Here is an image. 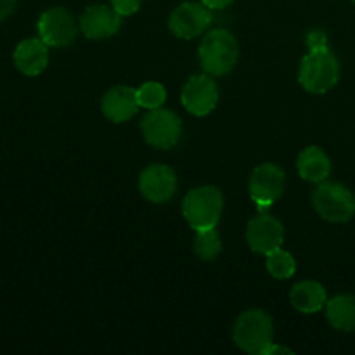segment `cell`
Returning a JSON list of instances; mask_svg holds the SVG:
<instances>
[{
    "instance_id": "6da1fadb",
    "label": "cell",
    "mask_w": 355,
    "mask_h": 355,
    "mask_svg": "<svg viewBox=\"0 0 355 355\" xmlns=\"http://www.w3.org/2000/svg\"><path fill=\"white\" fill-rule=\"evenodd\" d=\"M200 64L211 76H224L232 71L239 58V45L234 35L227 30H211L201 40Z\"/></svg>"
},
{
    "instance_id": "7a4b0ae2",
    "label": "cell",
    "mask_w": 355,
    "mask_h": 355,
    "mask_svg": "<svg viewBox=\"0 0 355 355\" xmlns=\"http://www.w3.org/2000/svg\"><path fill=\"white\" fill-rule=\"evenodd\" d=\"M232 338L243 352L266 355L267 349L274 343L272 318L260 309L243 312L232 329Z\"/></svg>"
},
{
    "instance_id": "3957f363",
    "label": "cell",
    "mask_w": 355,
    "mask_h": 355,
    "mask_svg": "<svg viewBox=\"0 0 355 355\" xmlns=\"http://www.w3.org/2000/svg\"><path fill=\"white\" fill-rule=\"evenodd\" d=\"M340 62L336 55L328 49L321 51H309V54L302 59L298 69V82L309 94L329 92L338 83Z\"/></svg>"
},
{
    "instance_id": "277c9868",
    "label": "cell",
    "mask_w": 355,
    "mask_h": 355,
    "mask_svg": "<svg viewBox=\"0 0 355 355\" xmlns=\"http://www.w3.org/2000/svg\"><path fill=\"white\" fill-rule=\"evenodd\" d=\"M224 210V196L214 186H201L189 191L182 201V215L194 231L215 229Z\"/></svg>"
},
{
    "instance_id": "5b68a950",
    "label": "cell",
    "mask_w": 355,
    "mask_h": 355,
    "mask_svg": "<svg viewBox=\"0 0 355 355\" xmlns=\"http://www.w3.org/2000/svg\"><path fill=\"white\" fill-rule=\"evenodd\" d=\"M312 207L324 220L345 224L355 217V194L343 184L324 180L312 193Z\"/></svg>"
},
{
    "instance_id": "8992f818",
    "label": "cell",
    "mask_w": 355,
    "mask_h": 355,
    "mask_svg": "<svg viewBox=\"0 0 355 355\" xmlns=\"http://www.w3.org/2000/svg\"><path fill=\"white\" fill-rule=\"evenodd\" d=\"M284 187H286V173L281 166L274 165V163L259 165L250 175V198L259 207L260 211L272 207L283 196Z\"/></svg>"
},
{
    "instance_id": "52a82bcc",
    "label": "cell",
    "mask_w": 355,
    "mask_h": 355,
    "mask_svg": "<svg viewBox=\"0 0 355 355\" xmlns=\"http://www.w3.org/2000/svg\"><path fill=\"white\" fill-rule=\"evenodd\" d=\"M141 130L146 142L153 148L172 149L182 135V121L173 111L156 107L142 118Z\"/></svg>"
},
{
    "instance_id": "ba28073f",
    "label": "cell",
    "mask_w": 355,
    "mask_h": 355,
    "mask_svg": "<svg viewBox=\"0 0 355 355\" xmlns=\"http://www.w3.org/2000/svg\"><path fill=\"white\" fill-rule=\"evenodd\" d=\"M38 38L45 42L49 47L62 49L69 47L76 40L78 26L69 12L64 7H52L42 12L37 23Z\"/></svg>"
},
{
    "instance_id": "9c48e42d",
    "label": "cell",
    "mask_w": 355,
    "mask_h": 355,
    "mask_svg": "<svg viewBox=\"0 0 355 355\" xmlns=\"http://www.w3.org/2000/svg\"><path fill=\"white\" fill-rule=\"evenodd\" d=\"M218 85L211 75H194L182 89V106L194 116H207L218 104Z\"/></svg>"
},
{
    "instance_id": "30bf717a",
    "label": "cell",
    "mask_w": 355,
    "mask_h": 355,
    "mask_svg": "<svg viewBox=\"0 0 355 355\" xmlns=\"http://www.w3.org/2000/svg\"><path fill=\"white\" fill-rule=\"evenodd\" d=\"M211 9L205 3L184 2L172 10L168 19V28L175 37L182 40H191L200 37L211 24Z\"/></svg>"
},
{
    "instance_id": "8fae6325",
    "label": "cell",
    "mask_w": 355,
    "mask_h": 355,
    "mask_svg": "<svg viewBox=\"0 0 355 355\" xmlns=\"http://www.w3.org/2000/svg\"><path fill=\"white\" fill-rule=\"evenodd\" d=\"M246 239L250 248L260 255H269L274 250L281 248L284 241V227L276 217L260 211L248 222Z\"/></svg>"
},
{
    "instance_id": "7c38bea8",
    "label": "cell",
    "mask_w": 355,
    "mask_h": 355,
    "mask_svg": "<svg viewBox=\"0 0 355 355\" xmlns=\"http://www.w3.org/2000/svg\"><path fill=\"white\" fill-rule=\"evenodd\" d=\"M139 189L148 201L156 205L166 203L177 193V175L168 165H149L139 177Z\"/></svg>"
},
{
    "instance_id": "4fadbf2b",
    "label": "cell",
    "mask_w": 355,
    "mask_h": 355,
    "mask_svg": "<svg viewBox=\"0 0 355 355\" xmlns=\"http://www.w3.org/2000/svg\"><path fill=\"white\" fill-rule=\"evenodd\" d=\"M121 16L113 6H90L80 17V30L89 40H104L120 31Z\"/></svg>"
},
{
    "instance_id": "5bb4252c",
    "label": "cell",
    "mask_w": 355,
    "mask_h": 355,
    "mask_svg": "<svg viewBox=\"0 0 355 355\" xmlns=\"http://www.w3.org/2000/svg\"><path fill=\"white\" fill-rule=\"evenodd\" d=\"M137 90L127 85H116L107 90L101 101L103 114L113 123L128 121L139 110Z\"/></svg>"
},
{
    "instance_id": "9a60e30c",
    "label": "cell",
    "mask_w": 355,
    "mask_h": 355,
    "mask_svg": "<svg viewBox=\"0 0 355 355\" xmlns=\"http://www.w3.org/2000/svg\"><path fill=\"white\" fill-rule=\"evenodd\" d=\"M14 66L26 76H38L49 66V45L42 38H24L14 49Z\"/></svg>"
},
{
    "instance_id": "2e32d148",
    "label": "cell",
    "mask_w": 355,
    "mask_h": 355,
    "mask_svg": "<svg viewBox=\"0 0 355 355\" xmlns=\"http://www.w3.org/2000/svg\"><path fill=\"white\" fill-rule=\"evenodd\" d=\"M297 168L302 179L309 180V182L321 184L328 180L329 173H331V159L321 148L309 146L298 155Z\"/></svg>"
},
{
    "instance_id": "e0dca14e",
    "label": "cell",
    "mask_w": 355,
    "mask_h": 355,
    "mask_svg": "<svg viewBox=\"0 0 355 355\" xmlns=\"http://www.w3.org/2000/svg\"><path fill=\"white\" fill-rule=\"evenodd\" d=\"M290 302L302 314H315L328 304V295L318 281H302L290 291Z\"/></svg>"
},
{
    "instance_id": "ac0fdd59",
    "label": "cell",
    "mask_w": 355,
    "mask_h": 355,
    "mask_svg": "<svg viewBox=\"0 0 355 355\" xmlns=\"http://www.w3.org/2000/svg\"><path fill=\"white\" fill-rule=\"evenodd\" d=\"M328 322L338 331H355V295H336L326 304Z\"/></svg>"
},
{
    "instance_id": "d6986e66",
    "label": "cell",
    "mask_w": 355,
    "mask_h": 355,
    "mask_svg": "<svg viewBox=\"0 0 355 355\" xmlns=\"http://www.w3.org/2000/svg\"><path fill=\"white\" fill-rule=\"evenodd\" d=\"M267 257V270L272 277L276 279H290L291 276L295 274L297 270V262H295L293 255L290 252H284L283 248H277L274 252H270Z\"/></svg>"
},
{
    "instance_id": "ffe728a7",
    "label": "cell",
    "mask_w": 355,
    "mask_h": 355,
    "mask_svg": "<svg viewBox=\"0 0 355 355\" xmlns=\"http://www.w3.org/2000/svg\"><path fill=\"white\" fill-rule=\"evenodd\" d=\"M194 253L205 262H211L222 252L220 236L217 234L215 229H207V231H198L194 238Z\"/></svg>"
},
{
    "instance_id": "44dd1931",
    "label": "cell",
    "mask_w": 355,
    "mask_h": 355,
    "mask_svg": "<svg viewBox=\"0 0 355 355\" xmlns=\"http://www.w3.org/2000/svg\"><path fill=\"white\" fill-rule=\"evenodd\" d=\"M139 106L146 110L162 107L166 101V90L159 82H146L137 89Z\"/></svg>"
},
{
    "instance_id": "7402d4cb",
    "label": "cell",
    "mask_w": 355,
    "mask_h": 355,
    "mask_svg": "<svg viewBox=\"0 0 355 355\" xmlns=\"http://www.w3.org/2000/svg\"><path fill=\"white\" fill-rule=\"evenodd\" d=\"M141 3L142 0H111V6L121 17L132 16V14L137 12L141 9Z\"/></svg>"
},
{
    "instance_id": "603a6c76",
    "label": "cell",
    "mask_w": 355,
    "mask_h": 355,
    "mask_svg": "<svg viewBox=\"0 0 355 355\" xmlns=\"http://www.w3.org/2000/svg\"><path fill=\"white\" fill-rule=\"evenodd\" d=\"M307 47L309 51H321L328 49V37L322 30H311L307 33Z\"/></svg>"
},
{
    "instance_id": "cb8c5ba5",
    "label": "cell",
    "mask_w": 355,
    "mask_h": 355,
    "mask_svg": "<svg viewBox=\"0 0 355 355\" xmlns=\"http://www.w3.org/2000/svg\"><path fill=\"white\" fill-rule=\"evenodd\" d=\"M17 0H0V23L6 21L16 10Z\"/></svg>"
},
{
    "instance_id": "d4e9b609",
    "label": "cell",
    "mask_w": 355,
    "mask_h": 355,
    "mask_svg": "<svg viewBox=\"0 0 355 355\" xmlns=\"http://www.w3.org/2000/svg\"><path fill=\"white\" fill-rule=\"evenodd\" d=\"M232 2H234V0H201V3H205V6L211 10L225 9V7L231 6Z\"/></svg>"
},
{
    "instance_id": "484cf974",
    "label": "cell",
    "mask_w": 355,
    "mask_h": 355,
    "mask_svg": "<svg viewBox=\"0 0 355 355\" xmlns=\"http://www.w3.org/2000/svg\"><path fill=\"white\" fill-rule=\"evenodd\" d=\"M272 354H293V350H290L288 347H279V345H270L269 349H267L266 355H272Z\"/></svg>"
},
{
    "instance_id": "4316f807",
    "label": "cell",
    "mask_w": 355,
    "mask_h": 355,
    "mask_svg": "<svg viewBox=\"0 0 355 355\" xmlns=\"http://www.w3.org/2000/svg\"><path fill=\"white\" fill-rule=\"evenodd\" d=\"M352 2H355V0H352Z\"/></svg>"
}]
</instances>
